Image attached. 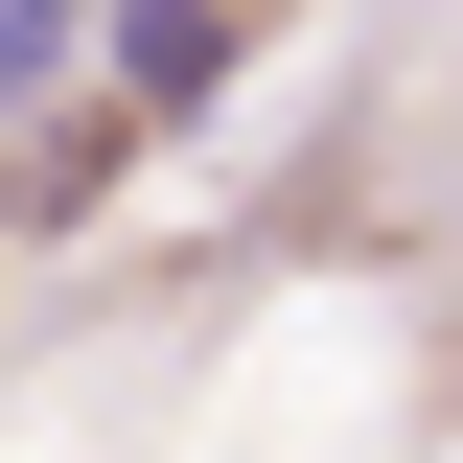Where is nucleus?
Returning a JSON list of instances; mask_svg holds the SVG:
<instances>
[{
    "instance_id": "nucleus-1",
    "label": "nucleus",
    "mask_w": 463,
    "mask_h": 463,
    "mask_svg": "<svg viewBox=\"0 0 463 463\" xmlns=\"http://www.w3.org/2000/svg\"><path fill=\"white\" fill-rule=\"evenodd\" d=\"M116 93H139V116L232 93V0H116Z\"/></svg>"
},
{
    "instance_id": "nucleus-2",
    "label": "nucleus",
    "mask_w": 463,
    "mask_h": 463,
    "mask_svg": "<svg viewBox=\"0 0 463 463\" xmlns=\"http://www.w3.org/2000/svg\"><path fill=\"white\" fill-rule=\"evenodd\" d=\"M70 47H93V0H0V116L47 93V70H70Z\"/></svg>"
}]
</instances>
